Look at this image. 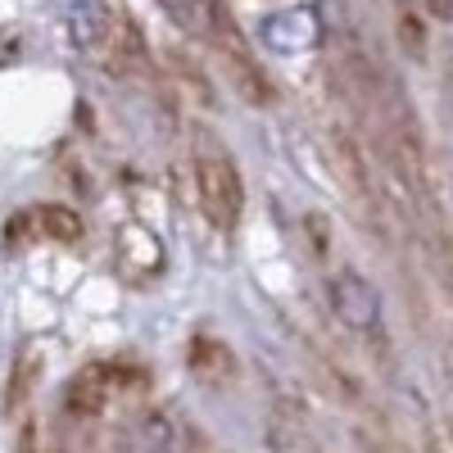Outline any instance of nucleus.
Returning a JSON list of instances; mask_svg holds the SVG:
<instances>
[{"instance_id":"nucleus-7","label":"nucleus","mask_w":453,"mask_h":453,"mask_svg":"<svg viewBox=\"0 0 453 453\" xmlns=\"http://www.w3.org/2000/svg\"><path fill=\"white\" fill-rule=\"evenodd\" d=\"M164 5V14L191 36V42H200V46H209V50H218L222 42H232V36L241 32L236 27V19L226 14V5L222 0H159Z\"/></svg>"},{"instance_id":"nucleus-10","label":"nucleus","mask_w":453,"mask_h":453,"mask_svg":"<svg viewBox=\"0 0 453 453\" xmlns=\"http://www.w3.org/2000/svg\"><path fill=\"white\" fill-rule=\"evenodd\" d=\"M331 168H335V177L345 181V191H349V200H358L363 209H372V173H367V159H363V150L354 145V136L349 132H331Z\"/></svg>"},{"instance_id":"nucleus-5","label":"nucleus","mask_w":453,"mask_h":453,"mask_svg":"<svg viewBox=\"0 0 453 453\" xmlns=\"http://www.w3.org/2000/svg\"><path fill=\"white\" fill-rule=\"evenodd\" d=\"M132 376L136 372L123 367V363H91V367H82L68 381V390H64L68 418H100V412L109 408V399L119 395V390H127Z\"/></svg>"},{"instance_id":"nucleus-11","label":"nucleus","mask_w":453,"mask_h":453,"mask_svg":"<svg viewBox=\"0 0 453 453\" xmlns=\"http://www.w3.org/2000/svg\"><path fill=\"white\" fill-rule=\"evenodd\" d=\"M191 372L204 386H226V381H236V354L213 335H196L191 340Z\"/></svg>"},{"instance_id":"nucleus-9","label":"nucleus","mask_w":453,"mask_h":453,"mask_svg":"<svg viewBox=\"0 0 453 453\" xmlns=\"http://www.w3.org/2000/svg\"><path fill=\"white\" fill-rule=\"evenodd\" d=\"M218 59H222V68H226V78H232V87L250 100V104H273L277 100V91H273V78L263 73V64L254 59V50L245 46V36L236 32L232 42H222L218 50H213Z\"/></svg>"},{"instance_id":"nucleus-12","label":"nucleus","mask_w":453,"mask_h":453,"mask_svg":"<svg viewBox=\"0 0 453 453\" xmlns=\"http://www.w3.org/2000/svg\"><path fill=\"white\" fill-rule=\"evenodd\" d=\"M36 372H42V358H36V349H27V354H23V363H14V381H10V408H19V403L32 395V386H36Z\"/></svg>"},{"instance_id":"nucleus-13","label":"nucleus","mask_w":453,"mask_h":453,"mask_svg":"<svg viewBox=\"0 0 453 453\" xmlns=\"http://www.w3.org/2000/svg\"><path fill=\"white\" fill-rule=\"evenodd\" d=\"M145 449L150 453H168V422L164 418H150L145 422Z\"/></svg>"},{"instance_id":"nucleus-3","label":"nucleus","mask_w":453,"mask_h":453,"mask_svg":"<svg viewBox=\"0 0 453 453\" xmlns=\"http://www.w3.org/2000/svg\"><path fill=\"white\" fill-rule=\"evenodd\" d=\"M113 273H119L132 290L159 286V277L168 273L164 241L150 232L145 222H123L119 232H113Z\"/></svg>"},{"instance_id":"nucleus-6","label":"nucleus","mask_w":453,"mask_h":453,"mask_svg":"<svg viewBox=\"0 0 453 453\" xmlns=\"http://www.w3.org/2000/svg\"><path fill=\"white\" fill-rule=\"evenodd\" d=\"M322 36H326V27H322L318 5H290L258 23V42L277 55H309Z\"/></svg>"},{"instance_id":"nucleus-14","label":"nucleus","mask_w":453,"mask_h":453,"mask_svg":"<svg viewBox=\"0 0 453 453\" xmlns=\"http://www.w3.org/2000/svg\"><path fill=\"white\" fill-rule=\"evenodd\" d=\"M186 453H222L209 435H186Z\"/></svg>"},{"instance_id":"nucleus-2","label":"nucleus","mask_w":453,"mask_h":453,"mask_svg":"<svg viewBox=\"0 0 453 453\" xmlns=\"http://www.w3.org/2000/svg\"><path fill=\"white\" fill-rule=\"evenodd\" d=\"M196 200H200L204 218L218 226V232H232V226L241 222V209H245L241 168L213 141L196 145Z\"/></svg>"},{"instance_id":"nucleus-1","label":"nucleus","mask_w":453,"mask_h":453,"mask_svg":"<svg viewBox=\"0 0 453 453\" xmlns=\"http://www.w3.org/2000/svg\"><path fill=\"white\" fill-rule=\"evenodd\" d=\"M64 19L78 55L104 68L109 78H127V82L150 78V50H145L141 23L119 0H68Z\"/></svg>"},{"instance_id":"nucleus-8","label":"nucleus","mask_w":453,"mask_h":453,"mask_svg":"<svg viewBox=\"0 0 453 453\" xmlns=\"http://www.w3.org/2000/svg\"><path fill=\"white\" fill-rule=\"evenodd\" d=\"M82 236V218L64 204H32L10 218V241H59L73 245Z\"/></svg>"},{"instance_id":"nucleus-4","label":"nucleus","mask_w":453,"mask_h":453,"mask_svg":"<svg viewBox=\"0 0 453 453\" xmlns=\"http://www.w3.org/2000/svg\"><path fill=\"white\" fill-rule=\"evenodd\" d=\"M326 295H331V309H335V318H340V326H345V331H354L363 340H376V335L386 331L381 326V295H376V286L358 268L331 273Z\"/></svg>"}]
</instances>
